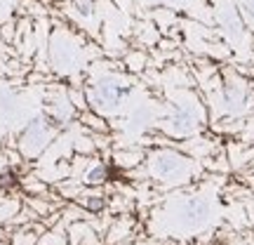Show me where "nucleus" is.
<instances>
[{
    "mask_svg": "<svg viewBox=\"0 0 254 245\" xmlns=\"http://www.w3.org/2000/svg\"><path fill=\"white\" fill-rule=\"evenodd\" d=\"M129 94V85L116 76H104L92 90V101L101 111H116Z\"/></svg>",
    "mask_w": 254,
    "mask_h": 245,
    "instance_id": "f257e3e1",
    "label": "nucleus"
},
{
    "mask_svg": "<svg viewBox=\"0 0 254 245\" xmlns=\"http://www.w3.org/2000/svg\"><path fill=\"white\" fill-rule=\"evenodd\" d=\"M189 163L186 158L174 151H160L151 158V172L160 179H179L182 174H186Z\"/></svg>",
    "mask_w": 254,
    "mask_h": 245,
    "instance_id": "f03ea898",
    "label": "nucleus"
},
{
    "mask_svg": "<svg viewBox=\"0 0 254 245\" xmlns=\"http://www.w3.org/2000/svg\"><path fill=\"white\" fill-rule=\"evenodd\" d=\"M170 125L177 135H190V132H195L198 130V113L190 109V106H177V111L172 113V118H170Z\"/></svg>",
    "mask_w": 254,
    "mask_h": 245,
    "instance_id": "7ed1b4c3",
    "label": "nucleus"
},
{
    "mask_svg": "<svg viewBox=\"0 0 254 245\" xmlns=\"http://www.w3.org/2000/svg\"><path fill=\"white\" fill-rule=\"evenodd\" d=\"M182 219L190 227H198L209 217V203L205 198H189L182 205Z\"/></svg>",
    "mask_w": 254,
    "mask_h": 245,
    "instance_id": "20e7f679",
    "label": "nucleus"
},
{
    "mask_svg": "<svg viewBox=\"0 0 254 245\" xmlns=\"http://www.w3.org/2000/svg\"><path fill=\"white\" fill-rule=\"evenodd\" d=\"M219 21H221V28L226 31V36L231 40H243V21L238 17V12L231 5H224L219 9Z\"/></svg>",
    "mask_w": 254,
    "mask_h": 245,
    "instance_id": "39448f33",
    "label": "nucleus"
},
{
    "mask_svg": "<svg viewBox=\"0 0 254 245\" xmlns=\"http://www.w3.org/2000/svg\"><path fill=\"white\" fill-rule=\"evenodd\" d=\"M221 99H224V104L231 106V109H240L247 101V85L243 81L226 82L224 90H221Z\"/></svg>",
    "mask_w": 254,
    "mask_h": 245,
    "instance_id": "423d86ee",
    "label": "nucleus"
},
{
    "mask_svg": "<svg viewBox=\"0 0 254 245\" xmlns=\"http://www.w3.org/2000/svg\"><path fill=\"white\" fill-rule=\"evenodd\" d=\"M106 167L104 165H94L92 170H87V174H85V182L87 184H101L104 179H106Z\"/></svg>",
    "mask_w": 254,
    "mask_h": 245,
    "instance_id": "0eeeda50",
    "label": "nucleus"
},
{
    "mask_svg": "<svg viewBox=\"0 0 254 245\" xmlns=\"http://www.w3.org/2000/svg\"><path fill=\"white\" fill-rule=\"evenodd\" d=\"M85 205H87V210H92V212H99V210H104V198H101V196H90V198L85 200Z\"/></svg>",
    "mask_w": 254,
    "mask_h": 245,
    "instance_id": "6e6552de",
    "label": "nucleus"
},
{
    "mask_svg": "<svg viewBox=\"0 0 254 245\" xmlns=\"http://www.w3.org/2000/svg\"><path fill=\"white\" fill-rule=\"evenodd\" d=\"M243 9H245V14L254 21V0H243Z\"/></svg>",
    "mask_w": 254,
    "mask_h": 245,
    "instance_id": "1a4fd4ad",
    "label": "nucleus"
},
{
    "mask_svg": "<svg viewBox=\"0 0 254 245\" xmlns=\"http://www.w3.org/2000/svg\"><path fill=\"white\" fill-rule=\"evenodd\" d=\"M146 5H179L184 0H144Z\"/></svg>",
    "mask_w": 254,
    "mask_h": 245,
    "instance_id": "9d476101",
    "label": "nucleus"
}]
</instances>
